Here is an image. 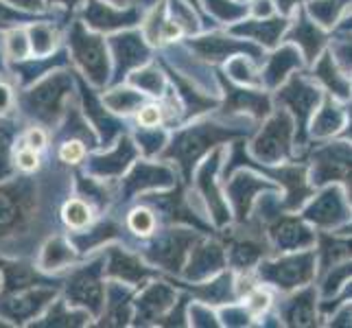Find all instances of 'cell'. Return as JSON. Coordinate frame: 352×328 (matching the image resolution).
I'll use <instances>...</instances> for the list:
<instances>
[{"label": "cell", "instance_id": "obj_1", "mask_svg": "<svg viewBox=\"0 0 352 328\" xmlns=\"http://www.w3.org/2000/svg\"><path fill=\"white\" fill-rule=\"evenodd\" d=\"M239 131L234 129H226V127H219V125H195L186 131H182L175 136L173 144H171V151L168 155L175 157V160L182 164L184 168L186 177L190 175V168L195 164V160L199 155H204L208 149H212L214 144H219L228 138L236 136Z\"/></svg>", "mask_w": 352, "mask_h": 328}, {"label": "cell", "instance_id": "obj_2", "mask_svg": "<svg viewBox=\"0 0 352 328\" xmlns=\"http://www.w3.org/2000/svg\"><path fill=\"white\" fill-rule=\"evenodd\" d=\"M291 136H294V120L285 109H280L267 120L252 144V153L267 164L283 162L291 151Z\"/></svg>", "mask_w": 352, "mask_h": 328}, {"label": "cell", "instance_id": "obj_3", "mask_svg": "<svg viewBox=\"0 0 352 328\" xmlns=\"http://www.w3.org/2000/svg\"><path fill=\"white\" fill-rule=\"evenodd\" d=\"M70 48L75 62L83 68L94 86H103L107 81V51L99 35H92L81 24H75L70 33Z\"/></svg>", "mask_w": 352, "mask_h": 328}, {"label": "cell", "instance_id": "obj_4", "mask_svg": "<svg viewBox=\"0 0 352 328\" xmlns=\"http://www.w3.org/2000/svg\"><path fill=\"white\" fill-rule=\"evenodd\" d=\"M315 272V254L305 252L296 256H285L280 261L261 265V278L267 283L276 285L278 289L289 291L307 285Z\"/></svg>", "mask_w": 352, "mask_h": 328}, {"label": "cell", "instance_id": "obj_5", "mask_svg": "<svg viewBox=\"0 0 352 328\" xmlns=\"http://www.w3.org/2000/svg\"><path fill=\"white\" fill-rule=\"evenodd\" d=\"M278 101L291 107V112L298 118V140L300 144L305 142V131H307V123L311 114L318 109L320 103V92L315 90L311 83H307L305 79H291L287 86L278 92Z\"/></svg>", "mask_w": 352, "mask_h": 328}, {"label": "cell", "instance_id": "obj_6", "mask_svg": "<svg viewBox=\"0 0 352 328\" xmlns=\"http://www.w3.org/2000/svg\"><path fill=\"white\" fill-rule=\"evenodd\" d=\"M305 217L320 228H337L346 223L352 215L350 206L346 204L344 190L339 186H331L320 197H315V201L305 210Z\"/></svg>", "mask_w": 352, "mask_h": 328}, {"label": "cell", "instance_id": "obj_7", "mask_svg": "<svg viewBox=\"0 0 352 328\" xmlns=\"http://www.w3.org/2000/svg\"><path fill=\"white\" fill-rule=\"evenodd\" d=\"M68 90H70V79L64 75H55L53 79H46L44 83H40V86L27 96V107L38 118L51 123L59 114V109H62L64 94Z\"/></svg>", "mask_w": 352, "mask_h": 328}, {"label": "cell", "instance_id": "obj_8", "mask_svg": "<svg viewBox=\"0 0 352 328\" xmlns=\"http://www.w3.org/2000/svg\"><path fill=\"white\" fill-rule=\"evenodd\" d=\"M68 298L72 305H86L92 313H99L103 305V287L99 283V265L77 272L68 283Z\"/></svg>", "mask_w": 352, "mask_h": 328}, {"label": "cell", "instance_id": "obj_9", "mask_svg": "<svg viewBox=\"0 0 352 328\" xmlns=\"http://www.w3.org/2000/svg\"><path fill=\"white\" fill-rule=\"evenodd\" d=\"M272 239L278 250L283 252H294L300 248H311L315 234L311 228H307L300 219L294 217H283L272 226Z\"/></svg>", "mask_w": 352, "mask_h": 328}, {"label": "cell", "instance_id": "obj_10", "mask_svg": "<svg viewBox=\"0 0 352 328\" xmlns=\"http://www.w3.org/2000/svg\"><path fill=\"white\" fill-rule=\"evenodd\" d=\"M29 212V195L24 186H0V232L16 230Z\"/></svg>", "mask_w": 352, "mask_h": 328}, {"label": "cell", "instance_id": "obj_11", "mask_svg": "<svg viewBox=\"0 0 352 328\" xmlns=\"http://www.w3.org/2000/svg\"><path fill=\"white\" fill-rule=\"evenodd\" d=\"M192 51L197 55L210 59V62H219V59H228L232 57L234 53H250L254 57H258V48H254L250 44H241L236 40H228L221 38V35H208V38H199L190 42Z\"/></svg>", "mask_w": 352, "mask_h": 328}, {"label": "cell", "instance_id": "obj_12", "mask_svg": "<svg viewBox=\"0 0 352 328\" xmlns=\"http://www.w3.org/2000/svg\"><path fill=\"white\" fill-rule=\"evenodd\" d=\"M112 48L116 55L118 77H123L129 68L147 62V57H149V48L144 46L142 38L136 33H125V35H118V38H112Z\"/></svg>", "mask_w": 352, "mask_h": 328}, {"label": "cell", "instance_id": "obj_13", "mask_svg": "<svg viewBox=\"0 0 352 328\" xmlns=\"http://www.w3.org/2000/svg\"><path fill=\"white\" fill-rule=\"evenodd\" d=\"M86 20L92 29L112 31V29L129 27V24L138 22V11L136 9L118 11V9H112V7L99 3V0H90V5L86 9Z\"/></svg>", "mask_w": 352, "mask_h": 328}, {"label": "cell", "instance_id": "obj_14", "mask_svg": "<svg viewBox=\"0 0 352 328\" xmlns=\"http://www.w3.org/2000/svg\"><path fill=\"white\" fill-rule=\"evenodd\" d=\"M265 173L278 177V182H283L287 186L285 208H298V206H302V201L313 193L307 184V168L305 166H283L280 171H270V168H265Z\"/></svg>", "mask_w": 352, "mask_h": 328}, {"label": "cell", "instance_id": "obj_15", "mask_svg": "<svg viewBox=\"0 0 352 328\" xmlns=\"http://www.w3.org/2000/svg\"><path fill=\"white\" fill-rule=\"evenodd\" d=\"M226 86V92H228V101H226V112H252L254 116H267L270 114V99H267V94L263 92H252V90H243V88H234L230 86V83L223 81Z\"/></svg>", "mask_w": 352, "mask_h": 328}, {"label": "cell", "instance_id": "obj_16", "mask_svg": "<svg viewBox=\"0 0 352 328\" xmlns=\"http://www.w3.org/2000/svg\"><path fill=\"white\" fill-rule=\"evenodd\" d=\"M195 243V237L188 234V232H177V234H171L168 239H164L160 245H155L149 256L155 261L164 265L166 270H179L182 261H184L188 248Z\"/></svg>", "mask_w": 352, "mask_h": 328}, {"label": "cell", "instance_id": "obj_17", "mask_svg": "<svg viewBox=\"0 0 352 328\" xmlns=\"http://www.w3.org/2000/svg\"><path fill=\"white\" fill-rule=\"evenodd\" d=\"M53 298V291H29V294H20L16 298H9L0 305V311H3L9 320H29L38 313L46 300Z\"/></svg>", "mask_w": 352, "mask_h": 328}, {"label": "cell", "instance_id": "obj_18", "mask_svg": "<svg viewBox=\"0 0 352 328\" xmlns=\"http://www.w3.org/2000/svg\"><path fill=\"white\" fill-rule=\"evenodd\" d=\"M272 188L267 182L254 177V175H248V173H239L232 182H230V197H232V204L236 208V217L239 219H245L248 212H250V206H252V199H254V193L258 190H267Z\"/></svg>", "mask_w": 352, "mask_h": 328}, {"label": "cell", "instance_id": "obj_19", "mask_svg": "<svg viewBox=\"0 0 352 328\" xmlns=\"http://www.w3.org/2000/svg\"><path fill=\"white\" fill-rule=\"evenodd\" d=\"M289 40L296 42L302 48V51H305L309 62H313V59L320 55L322 46L326 44V35L318 27H315V22H311L307 18L305 11H300V14H298V24L294 27V31H291Z\"/></svg>", "mask_w": 352, "mask_h": 328}, {"label": "cell", "instance_id": "obj_20", "mask_svg": "<svg viewBox=\"0 0 352 328\" xmlns=\"http://www.w3.org/2000/svg\"><path fill=\"white\" fill-rule=\"evenodd\" d=\"M223 265H226L223 248L217 245V243H204V245H199L195 252H192L190 270L186 272V276L199 281V278H206L214 272H219Z\"/></svg>", "mask_w": 352, "mask_h": 328}, {"label": "cell", "instance_id": "obj_21", "mask_svg": "<svg viewBox=\"0 0 352 328\" xmlns=\"http://www.w3.org/2000/svg\"><path fill=\"white\" fill-rule=\"evenodd\" d=\"M217 166H219V153H214L210 160L204 164L201 171H199V188L206 195V201H208V206H210L214 221L217 223H226L228 219H230V215H228L226 201L219 197V193H217V188H214V171H217Z\"/></svg>", "mask_w": 352, "mask_h": 328}, {"label": "cell", "instance_id": "obj_22", "mask_svg": "<svg viewBox=\"0 0 352 328\" xmlns=\"http://www.w3.org/2000/svg\"><path fill=\"white\" fill-rule=\"evenodd\" d=\"M300 66H302V59H300V53L296 51V48L294 46H283L280 51H276L270 57V64H267L263 79H265V83L270 88H276L287 79V75L291 70H296Z\"/></svg>", "mask_w": 352, "mask_h": 328}, {"label": "cell", "instance_id": "obj_23", "mask_svg": "<svg viewBox=\"0 0 352 328\" xmlns=\"http://www.w3.org/2000/svg\"><path fill=\"white\" fill-rule=\"evenodd\" d=\"M285 29H287L285 18H272V20H252L245 24H239V27H234V33L248 35V38H254L265 46H276Z\"/></svg>", "mask_w": 352, "mask_h": 328}, {"label": "cell", "instance_id": "obj_24", "mask_svg": "<svg viewBox=\"0 0 352 328\" xmlns=\"http://www.w3.org/2000/svg\"><path fill=\"white\" fill-rule=\"evenodd\" d=\"M313 77L318 79L320 83H324V86L331 90V94L339 96V99H348V96H350V81L342 75V72H339L331 53L322 55V59L313 70Z\"/></svg>", "mask_w": 352, "mask_h": 328}, {"label": "cell", "instance_id": "obj_25", "mask_svg": "<svg viewBox=\"0 0 352 328\" xmlns=\"http://www.w3.org/2000/svg\"><path fill=\"white\" fill-rule=\"evenodd\" d=\"M344 123H346L344 109L339 107L337 103H333V96H326L322 109L318 112V116L313 118L311 131H313V136L326 138V136H333V133H337L339 129L344 127Z\"/></svg>", "mask_w": 352, "mask_h": 328}, {"label": "cell", "instance_id": "obj_26", "mask_svg": "<svg viewBox=\"0 0 352 328\" xmlns=\"http://www.w3.org/2000/svg\"><path fill=\"white\" fill-rule=\"evenodd\" d=\"M285 320L291 326H311L315 324V291L307 289L291 298L285 307Z\"/></svg>", "mask_w": 352, "mask_h": 328}, {"label": "cell", "instance_id": "obj_27", "mask_svg": "<svg viewBox=\"0 0 352 328\" xmlns=\"http://www.w3.org/2000/svg\"><path fill=\"white\" fill-rule=\"evenodd\" d=\"M131 157H133V147L127 138H123L112 153H107L103 157H94L90 164V171L96 175H116L127 166Z\"/></svg>", "mask_w": 352, "mask_h": 328}, {"label": "cell", "instance_id": "obj_28", "mask_svg": "<svg viewBox=\"0 0 352 328\" xmlns=\"http://www.w3.org/2000/svg\"><path fill=\"white\" fill-rule=\"evenodd\" d=\"M168 305H173L171 289H166L164 285H153L144 291V296L138 300V318L155 320Z\"/></svg>", "mask_w": 352, "mask_h": 328}, {"label": "cell", "instance_id": "obj_29", "mask_svg": "<svg viewBox=\"0 0 352 328\" xmlns=\"http://www.w3.org/2000/svg\"><path fill=\"white\" fill-rule=\"evenodd\" d=\"M168 182H171V173H168L166 168L142 164L127 179V195H133V193H138V190L147 188V186L149 188L162 186V184H168Z\"/></svg>", "mask_w": 352, "mask_h": 328}, {"label": "cell", "instance_id": "obj_30", "mask_svg": "<svg viewBox=\"0 0 352 328\" xmlns=\"http://www.w3.org/2000/svg\"><path fill=\"white\" fill-rule=\"evenodd\" d=\"M107 272H110V276L123 278L125 283H138L149 274V270H144L136 259L129 256V254L118 252V250H112V261H110V270Z\"/></svg>", "mask_w": 352, "mask_h": 328}, {"label": "cell", "instance_id": "obj_31", "mask_svg": "<svg viewBox=\"0 0 352 328\" xmlns=\"http://www.w3.org/2000/svg\"><path fill=\"white\" fill-rule=\"evenodd\" d=\"M265 254V245L261 241H254L252 237L241 239L232 243V250H230V261L239 270H248L250 265L256 263Z\"/></svg>", "mask_w": 352, "mask_h": 328}, {"label": "cell", "instance_id": "obj_32", "mask_svg": "<svg viewBox=\"0 0 352 328\" xmlns=\"http://www.w3.org/2000/svg\"><path fill=\"white\" fill-rule=\"evenodd\" d=\"M322 267L329 270L331 263L342 261V259H350L352 256V239H331L322 234Z\"/></svg>", "mask_w": 352, "mask_h": 328}, {"label": "cell", "instance_id": "obj_33", "mask_svg": "<svg viewBox=\"0 0 352 328\" xmlns=\"http://www.w3.org/2000/svg\"><path fill=\"white\" fill-rule=\"evenodd\" d=\"M348 3L350 0H313L309 5V11L315 20L324 24V27H333L339 14L348 7Z\"/></svg>", "mask_w": 352, "mask_h": 328}, {"label": "cell", "instance_id": "obj_34", "mask_svg": "<svg viewBox=\"0 0 352 328\" xmlns=\"http://www.w3.org/2000/svg\"><path fill=\"white\" fill-rule=\"evenodd\" d=\"M72 256H75V254H72V248L68 245V243L55 239V241L48 243L46 250H44L42 267L44 270H55V267H62V265L70 263Z\"/></svg>", "mask_w": 352, "mask_h": 328}, {"label": "cell", "instance_id": "obj_35", "mask_svg": "<svg viewBox=\"0 0 352 328\" xmlns=\"http://www.w3.org/2000/svg\"><path fill=\"white\" fill-rule=\"evenodd\" d=\"M86 318H88L86 313H72V311L68 313L64 302H59L42 322H38V326H77L86 322Z\"/></svg>", "mask_w": 352, "mask_h": 328}, {"label": "cell", "instance_id": "obj_36", "mask_svg": "<svg viewBox=\"0 0 352 328\" xmlns=\"http://www.w3.org/2000/svg\"><path fill=\"white\" fill-rule=\"evenodd\" d=\"M173 81L179 86V90H182V96L186 99V105H188V112L190 114H199V112H204V109H208V107H212L214 105V101L210 99V96H204V94H199V92H195L186 81H182L179 77H175L173 75Z\"/></svg>", "mask_w": 352, "mask_h": 328}, {"label": "cell", "instance_id": "obj_37", "mask_svg": "<svg viewBox=\"0 0 352 328\" xmlns=\"http://www.w3.org/2000/svg\"><path fill=\"white\" fill-rule=\"evenodd\" d=\"M105 103L110 105L114 112H131L133 107H138L142 103V94L136 90H114L110 96L105 99Z\"/></svg>", "mask_w": 352, "mask_h": 328}, {"label": "cell", "instance_id": "obj_38", "mask_svg": "<svg viewBox=\"0 0 352 328\" xmlns=\"http://www.w3.org/2000/svg\"><path fill=\"white\" fill-rule=\"evenodd\" d=\"M206 7H208L210 14H214L219 20L223 22H230L234 18H241L248 14V7L243 5H236V3H228V0H206Z\"/></svg>", "mask_w": 352, "mask_h": 328}, {"label": "cell", "instance_id": "obj_39", "mask_svg": "<svg viewBox=\"0 0 352 328\" xmlns=\"http://www.w3.org/2000/svg\"><path fill=\"white\" fill-rule=\"evenodd\" d=\"M348 278H352V263L333 267V272H331L329 276H326V281H324L322 294H324V296H335L337 291L346 285Z\"/></svg>", "mask_w": 352, "mask_h": 328}, {"label": "cell", "instance_id": "obj_40", "mask_svg": "<svg viewBox=\"0 0 352 328\" xmlns=\"http://www.w3.org/2000/svg\"><path fill=\"white\" fill-rule=\"evenodd\" d=\"M31 42H33V51L40 53V55H46L53 51L55 46V31L51 27H46V24H38V27L31 29Z\"/></svg>", "mask_w": 352, "mask_h": 328}, {"label": "cell", "instance_id": "obj_41", "mask_svg": "<svg viewBox=\"0 0 352 328\" xmlns=\"http://www.w3.org/2000/svg\"><path fill=\"white\" fill-rule=\"evenodd\" d=\"M64 219L70 228H83L90 221V208L79 199H72L64 208Z\"/></svg>", "mask_w": 352, "mask_h": 328}, {"label": "cell", "instance_id": "obj_42", "mask_svg": "<svg viewBox=\"0 0 352 328\" xmlns=\"http://www.w3.org/2000/svg\"><path fill=\"white\" fill-rule=\"evenodd\" d=\"M131 81H133V83H138L140 90L149 92V94H160V90L164 88V86H162L160 72H157V70H151V68L136 72V77H133Z\"/></svg>", "mask_w": 352, "mask_h": 328}, {"label": "cell", "instance_id": "obj_43", "mask_svg": "<svg viewBox=\"0 0 352 328\" xmlns=\"http://www.w3.org/2000/svg\"><path fill=\"white\" fill-rule=\"evenodd\" d=\"M228 70H230V75H232L241 83H258L256 72L252 70V66H250V62H248L245 57L232 59V62L228 64Z\"/></svg>", "mask_w": 352, "mask_h": 328}, {"label": "cell", "instance_id": "obj_44", "mask_svg": "<svg viewBox=\"0 0 352 328\" xmlns=\"http://www.w3.org/2000/svg\"><path fill=\"white\" fill-rule=\"evenodd\" d=\"M171 11H173V22L177 24L179 29L197 31V20H195L192 11L184 3H179V0H171Z\"/></svg>", "mask_w": 352, "mask_h": 328}, {"label": "cell", "instance_id": "obj_45", "mask_svg": "<svg viewBox=\"0 0 352 328\" xmlns=\"http://www.w3.org/2000/svg\"><path fill=\"white\" fill-rule=\"evenodd\" d=\"M129 226L133 232H138V234H149L153 226H155V219L153 215L147 210V208H138V210H133L131 217H129Z\"/></svg>", "mask_w": 352, "mask_h": 328}, {"label": "cell", "instance_id": "obj_46", "mask_svg": "<svg viewBox=\"0 0 352 328\" xmlns=\"http://www.w3.org/2000/svg\"><path fill=\"white\" fill-rule=\"evenodd\" d=\"M29 53V46H27V38H24L22 31H16L14 35L9 38V55L16 57V59H22L27 57Z\"/></svg>", "mask_w": 352, "mask_h": 328}, {"label": "cell", "instance_id": "obj_47", "mask_svg": "<svg viewBox=\"0 0 352 328\" xmlns=\"http://www.w3.org/2000/svg\"><path fill=\"white\" fill-rule=\"evenodd\" d=\"M59 155H62L64 162L75 164V162H79L81 157H83V144L79 140H68L62 147V151H59Z\"/></svg>", "mask_w": 352, "mask_h": 328}, {"label": "cell", "instance_id": "obj_48", "mask_svg": "<svg viewBox=\"0 0 352 328\" xmlns=\"http://www.w3.org/2000/svg\"><path fill=\"white\" fill-rule=\"evenodd\" d=\"M164 140V133L162 131H144L142 136L138 138V142L142 144V149H147V153H153L157 147H160V142Z\"/></svg>", "mask_w": 352, "mask_h": 328}, {"label": "cell", "instance_id": "obj_49", "mask_svg": "<svg viewBox=\"0 0 352 328\" xmlns=\"http://www.w3.org/2000/svg\"><path fill=\"white\" fill-rule=\"evenodd\" d=\"M248 307H250L254 313H261V311H265L267 307H270V296H267L265 291H261V289L252 291L250 298H248Z\"/></svg>", "mask_w": 352, "mask_h": 328}, {"label": "cell", "instance_id": "obj_50", "mask_svg": "<svg viewBox=\"0 0 352 328\" xmlns=\"http://www.w3.org/2000/svg\"><path fill=\"white\" fill-rule=\"evenodd\" d=\"M138 120H140V125H144V127H155L157 125V120H160V107H144L142 112H140V116H138Z\"/></svg>", "mask_w": 352, "mask_h": 328}, {"label": "cell", "instance_id": "obj_51", "mask_svg": "<svg viewBox=\"0 0 352 328\" xmlns=\"http://www.w3.org/2000/svg\"><path fill=\"white\" fill-rule=\"evenodd\" d=\"M18 164L22 166V168H27V171H31V168H35L38 166V155H35V149H22L20 153H18Z\"/></svg>", "mask_w": 352, "mask_h": 328}, {"label": "cell", "instance_id": "obj_52", "mask_svg": "<svg viewBox=\"0 0 352 328\" xmlns=\"http://www.w3.org/2000/svg\"><path fill=\"white\" fill-rule=\"evenodd\" d=\"M7 151H9V133L0 129V175L7 173Z\"/></svg>", "mask_w": 352, "mask_h": 328}, {"label": "cell", "instance_id": "obj_53", "mask_svg": "<svg viewBox=\"0 0 352 328\" xmlns=\"http://www.w3.org/2000/svg\"><path fill=\"white\" fill-rule=\"evenodd\" d=\"M223 318H226V324H248V313H241L234 309L226 311Z\"/></svg>", "mask_w": 352, "mask_h": 328}, {"label": "cell", "instance_id": "obj_54", "mask_svg": "<svg viewBox=\"0 0 352 328\" xmlns=\"http://www.w3.org/2000/svg\"><path fill=\"white\" fill-rule=\"evenodd\" d=\"M29 147L31 149H42L44 147V133L40 129H31L29 131Z\"/></svg>", "mask_w": 352, "mask_h": 328}, {"label": "cell", "instance_id": "obj_55", "mask_svg": "<svg viewBox=\"0 0 352 328\" xmlns=\"http://www.w3.org/2000/svg\"><path fill=\"white\" fill-rule=\"evenodd\" d=\"M254 14L256 16H270L272 14V0H256L254 3Z\"/></svg>", "mask_w": 352, "mask_h": 328}, {"label": "cell", "instance_id": "obj_56", "mask_svg": "<svg viewBox=\"0 0 352 328\" xmlns=\"http://www.w3.org/2000/svg\"><path fill=\"white\" fill-rule=\"evenodd\" d=\"M337 53H339V57H342V62L346 66H352V46H346V44L337 46Z\"/></svg>", "mask_w": 352, "mask_h": 328}, {"label": "cell", "instance_id": "obj_57", "mask_svg": "<svg viewBox=\"0 0 352 328\" xmlns=\"http://www.w3.org/2000/svg\"><path fill=\"white\" fill-rule=\"evenodd\" d=\"M9 103H11V92H9V88L7 86H0V112H3V109H7Z\"/></svg>", "mask_w": 352, "mask_h": 328}, {"label": "cell", "instance_id": "obj_58", "mask_svg": "<svg viewBox=\"0 0 352 328\" xmlns=\"http://www.w3.org/2000/svg\"><path fill=\"white\" fill-rule=\"evenodd\" d=\"M296 3H298V0H276V5L280 7L283 14H289V11L296 7Z\"/></svg>", "mask_w": 352, "mask_h": 328}, {"label": "cell", "instance_id": "obj_59", "mask_svg": "<svg viewBox=\"0 0 352 328\" xmlns=\"http://www.w3.org/2000/svg\"><path fill=\"white\" fill-rule=\"evenodd\" d=\"M11 3H16V5H20V7H42V0H11Z\"/></svg>", "mask_w": 352, "mask_h": 328}, {"label": "cell", "instance_id": "obj_60", "mask_svg": "<svg viewBox=\"0 0 352 328\" xmlns=\"http://www.w3.org/2000/svg\"><path fill=\"white\" fill-rule=\"evenodd\" d=\"M344 138L352 140V105H350V123H348V129L344 131Z\"/></svg>", "mask_w": 352, "mask_h": 328}, {"label": "cell", "instance_id": "obj_61", "mask_svg": "<svg viewBox=\"0 0 352 328\" xmlns=\"http://www.w3.org/2000/svg\"><path fill=\"white\" fill-rule=\"evenodd\" d=\"M342 29H344V31H352V16H350V18H348V20L342 24Z\"/></svg>", "mask_w": 352, "mask_h": 328}, {"label": "cell", "instance_id": "obj_62", "mask_svg": "<svg viewBox=\"0 0 352 328\" xmlns=\"http://www.w3.org/2000/svg\"><path fill=\"white\" fill-rule=\"evenodd\" d=\"M55 3H64V5L72 7V5H77V3H79V0H55Z\"/></svg>", "mask_w": 352, "mask_h": 328}, {"label": "cell", "instance_id": "obj_63", "mask_svg": "<svg viewBox=\"0 0 352 328\" xmlns=\"http://www.w3.org/2000/svg\"><path fill=\"white\" fill-rule=\"evenodd\" d=\"M346 298H352V285H350V287L346 289Z\"/></svg>", "mask_w": 352, "mask_h": 328}, {"label": "cell", "instance_id": "obj_64", "mask_svg": "<svg viewBox=\"0 0 352 328\" xmlns=\"http://www.w3.org/2000/svg\"><path fill=\"white\" fill-rule=\"evenodd\" d=\"M114 3H125V0H114Z\"/></svg>", "mask_w": 352, "mask_h": 328}]
</instances>
